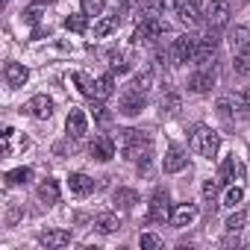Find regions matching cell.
Listing matches in <instances>:
<instances>
[{
  "label": "cell",
  "mask_w": 250,
  "mask_h": 250,
  "mask_svg": "<svg viewBox=\"0 0 250 250\" xmlns=\"http://www.w3.org/2000/svg\"><path fill=\"white\" fill-rule=\"evenodd\" d=\"M68 188H71V194L85 197V194H91V191H94V180H91L88 174L77 171V174H71V177H68Z\"/></svg>",
  "instance_id": "18"
},
{
  "label": "cell",
  "mask_w": 250,
  "mask_h": 250,
  "mask_svg": "<svg viewBox=\"0 0 250 250\" xmlns=\"http://www.w3.org/2000/svg\"><path fill=\"white\" fill-rule=\"evenodd\" d=\"M147 218H150L153 224H165V221L171 218V200H168V191H165V188H156V191H153Z\"/></svg>",
  "instance_id": "6"
},
{
  "label": "cell",
  "mask_w": 250,
  "mask_h": 250,
  "mask_svg": "<svg viewBox=\"0 0 250 250\" xmlns=\"http://www.w3.org/2000/svg\"><path fill=\"white\" fill-rule=\"evenodd\" d=\"M3 80H6L9 88H21V85H27L30 71H27L21 62H6V65H3Z\"/></svg>",
  "instance_id": "14"
},
{
  "label": "cell",
  "mask_w": 250,
  "mask_h": 250,
  "mask_svg": "<svg viewBox=\"0 0 250 250\" xmlns=\"http://www.w3.org/2000/svg\"><path fill=\"white\" fill-rule=\"evenodd\" d=\"M112 203H115L118 209H124V212H130V209L139 203V191H136V188H115Z\"/></svg>",
  "instance_id": "20"
},
{
  "label": "cell",
  "mask_w": 250,
  "mask_h": 250,
  "mask_svg": "<svg viewBox=\"0 0 250 250\" xmlns=\"http://www.w3.org/2000/svg\"><path fill=\"white\" fill-rule=\"evenodd\" d=\"M194 218H197V206H194V203H180V206L171 209V218H168V221H171V227L183 229V227H191Z\"/></svg>",
  "instance_id": "13"
},
{
  "label": "cell",
  "mask_w": 250,
  "mask_h": 250,
  "mask_svg": "<svg viewBox=\"0 0 250 250\" xmlns=\"http://www.w3.org/2000/svg\"><path fill=\"white\" fill-rule=\"evenodd\" d=\"M168 33V27L159 21V18H147V21H142L139 27H136V33H133V42L136 44H145V42H156L159 36H165Z\"/></svg>",
  "instance_id": "7"
},
{
  "label": "cell",
  "mask_w": 250,
  "mask_h": 250,
  "mask_svg": "<svg viewBox=\"0 0 250 250\" xmlns=\"http://www.w3.org/2000/svg\"><path fill=\"white\" fill-rule=\"evenodd\" d=\"M159 106H162V115L174 118V115H180V109H183V100H180V94H165Z\"/></svg>",
  "instance_id": "26"
},
{
  "label": "cell",
  "mask_w": 250,
  "mask_h": 250,
  "mask_svg": "<svg viewBox=\"0 0 250 250\" xmlns=\"http://www.w3.org/2000/svg\"><path fill=\"white\" fill-rule=\"evenodd\" d=\"M65 130H68L71 139H83V136L88 133V121H85V112H83V109H71V112H68Z\"/></svg>",
  "instance_id": "15"
},
{
  "label": "cell",
  "mask_w": 250,
  "mask_h": 250,
  "mask_svg": "<svg viewBox=\"0 0 250 250\" xmlns=\"http://www.w3.org/2000/svg\"><path fill=\"white\" fill-rule=\"evenodd\" d=\"M232 68H235V74H241V77L250 74V42L241 44V47H235V62H232Z\"/></svg>",
  "instance_id": "25"
},
{
  "label": "cell",
  "mask_w": 250,
  "mask_h": 250,
  "mask_svg": "<svg viewBox=\"0 0 250 250\" xmlns=\"http://www.w3.org/2000/svg\"><path fill=\"white\" fill-rule=\"evenodd\" d=\"M65 30L68 33H85L88 30V15H71V18H65Z\"/></svg>",
  "instance_id": "30"
},
{
  "label": "cell",
  "mask_w": 250,
  "mask_h": 250,
  "mask_svg": "<svg viewBox=\"0 0 250 250\" xmlns=\"http://www.w3.org/2000/svg\"><path fill=\"white\" fill-rule=\"evenodd\" d=\"M103 9H106V3H103V0H83V15H88V18H97V15H103Z\"/></svg>",
  "instance_id": "32"
},
{
  "label": "cell",
  "mask_w": 250,
  "mask_h": 250,
  "mask_svg": "<svg viewBox=\"0 0 250 250\" xmlns=\"http://www.w3.org/2000/svg\"><path fill=\"white\" fill-rule=\"evenodd\" d=\"M94 229H97V232H103V235H109V232H118V229H121V221H118V215L103 212V215H97V218H94Z\"/></svg>",
  "instance_id": "23"
},
{
  "label": "cell",
  "mask_w": 250,
  "mask_h": 250,
  "mask_svg": "<svg viewBox=\"0 0 250 250\" xmlns=\"http://www.w3.org/2000/svg\"><path fill=\"white\" fill-rule=\"evenodd\" d=\"M174 12H177V15H180V21H183V24H188V27H197V24H203V18H206L197 0H177Z\"/></svg>",
  "instance_id": "8"
},
{
  "label": "cell",
  "mask_w": 250,
  "mask_h": 250,
  "mask_svg": "<svg viewBox=\"0 0 250 250\" xmlns=\"http://www.w3.org/2000/svg\"><path fill=\"white\" fill-rule=\"evenodd\" d=\"M188 145H191V150H194L197 156L215 159L218 150H221V136H218L212 127H206V124H194L191 133H188Z\"/></svg>",
  "instance_id": "2"
},
{
  "label": "cell",
  "mask_w": 250,
  "mask_h": 250,
  "mask_svg": "<svg viewBox=\"0 0 250 250\" xmlns=\"http://www.w3.org/2000/svg\"><path fill=\"white\" fill-rule=\"evenodd\" d=\"M33 118H39V121H47L50 115H53V100L47 97V94H36L27 106H24Z\"/></svg>",
  "instance_id": "17"
},
{
  "label": "cell",
  "mask_w": 250,
  "mask_h": 250,
  "mask_svg": "<svg viewBox=\"0 0 250 250\" xmlns=\"http://www.w3.org/2000/svg\"><path fill=\"white\" fill-rule=\"evenodd\" d=\"M238 174H241V165L235 162V156H227V159L221 162V168H218V180H221V186H229Z\"/></svg>",
  "instance_id": "21"
},
{
  "label": "cell",
  "mask_w": 250,
  "mask_h": 250,
  "mask_svg": "<svg viewBox=\"0 0 250 250\" xmlns=\"http://www.w3.org/2000/svg\"><path fill=\"white\" fill-rule=\"evenodd\" d=\"M215 50H218V36H215V30H212V33H206L203 39H197L194 62H197V65H209V62L215 59Z\"/></svg>",
  "instance_id": "11"
},
{
  "label": "cell",
  "mask_w": 250,
  "mask_h": 250,
  "mask_svg": "<svg viewBox=\"0 0 250 250\" xmlns=\"http://www.w3.org/2000/svg\"><path fill=\"white\" fill-rule=\"evenodd\" d=\"M118 147H121V156L130 159V162H142V159H150L153 153V142L147 133L142 130H118Z\"/></svg>",
  "instance_id": "1"
},
{
  "label": "cell",
  "mask_w": 250,
  "mask_h": 250,
  "mask_svg": "<svg viewBox=\"0 0 250 250\" xmlns=\"http://www.w3.org/2000/svg\"><path fill=\"white\" fill-rule=\"evenodd\" d=\"M30 177H33V171H30V168L6 171V186H24V183H30Z\"/></svg>",
  "instance_id": "29"
},
{
  "label": "cell",
  "mask_w": 250,
  "mask_h": 250,
  "mask_svg": "<svg viewBox=\"0 0 250 250\" xmlns=\"http://www.w3.org/2000/svg\"><path fill=\"white\" fill-rule=\"evenodd\" d=\"M39 200H42L44 206H56V203H59V183H56L53 177L42 180V186H39Z\"/></svg>",
  "instance_id": "19"
},
{
  "label": "cell",
  "mask_w": 250,
  "mask_h": 250,
  "mask_svg": "<svg viewBox=\"0 0 250 250\" xmlns=\"http://www.w3.org/2000/svg\"><path fill=\"white\" fill-rule=\"evenodd\" d=\"M244 221H247V215L241 212V209H235L229 218H227V224H224V229L229 232V235H238L241 232V227H244Z\"/></svg>",
  "instance_id": "28"
},
{
  "label": "cell",
  "mask_w": 250,
  "mask_h": 250,
  "mask_svg": "<svg viewBox=\"0 0 250 250\" xmlns=\"http://www.w3.org/2000/svg\"><path fill=\"white\" fill-rule=\"evenodd\" d=\"M203 15H206V24L212 30H221L229 21V3H227V0H209V6H206Z\"/></svg>",
  "instance_id": "9"
},
{
  "label": "cell",
  "mask_w": 250,
  "mask_h": 250,
  "mask_svg": "<svg viewBox=\"0 0 250 250\" xmlns=\"http://www.w3.org/2000/svg\"><path fill=\"white\" fill-rule=\"evenodd\" d=\"M215 80H218V74H215V68H209V65H200L191 77H188V91L191 94H206V91H212V85H215Z\"/></svg>",
  "instance_id": "5"
},
{
  "label": "cell",
  "mask_w": 250,
  "mask_h": 250,
  "mask_svg": "<svg viewBox=\"0 0 250 250\" xmlns=\"http://www.w3.org/2000/svg\"><path fill=\"white\" fill-rule=\"evenodd\" d=\"M91 115H94L97 121H109V112H106L103 100H94V103H91Z\"/></svg>",
  "instance_id": "36"
},
{
  "label": "cell",
  "mask_w": 250,
  "mask_h": 250,
  "mask_svg": "<svg viewBox=\"0 0 250 250\" xmlns=\"http://www.w3.org/2000/svg\"><path fill=\"white\" fill-rule=\"evenodd\" d=\"M247 94H250V91H247Z\"/></svg>",
  "instance_id": "39"
},
{
  "label": "cell",
  "mask_w": 250,
  "mask_h": 250,
  "mask_svg": "<svg viewBox=\"0 0 250 250\" xmlns=\"http://www.w3.org/2000/svg\"><path fill=\"white\" fill-rule=\"evenodd\" d=\"M218 188H221V180L215 177H209V180H203V200L209 203V209H215V200H218Z\"/></svg>",
  "instance_id": "27"
},
{
  "label": "cell",
  "mask_w": 250,
  "mask_h": 250,
  "mask_svg": "<svg viewBox=\"0 0 250 250\" xmlns=\"http://www.w3.org/2000/svg\"><path fill=\"white\" fill-rule=\"evenodd\" d=\"M194 53H197V39L194 36H177L171 42L168 62L171 65H188V62H194Z\"/></svg>",
  "instance_id": "3"
},
{
  "label": "cell",
  "mask_w": 250,
  "mask_h": 250,
  "mask_svg": "<svg viewBox=\"0 0 250 250\" xmlns=\"http://www.w3.org/2000/svg\"><path fill=\"white\" fill-rule=\"evenodd\" d=\"M145 106H147V97H145V91H139V88H127L121 94V100H118V115H127V118H136V115H142L145 112Z\"/></svg>",
  "instance_id": "4"
},
{
  "label": "cell",
  "mask_w": 250,
  "mask_h": 250,
  "mask_svg": "<svg viewBox=\"0 0 250 250\" xmlns=\"http://www.w3.org/2000/svg\"><path fill=\"white\" fill-rule=\"evenodd\" d=\"M112 91H115V80H112V74H103V77H97L94 80V100H106V97H112Z\"/></svg>",
  "instance_id": "24"
},
{
  "label": "cell",
  "mask_w": 250,
  "mask_h": 250,
  "mask_svg": "<svg viewBox=\"0 0 250 250\" xmlns=\"http://www.w3.org/2000/svg\"><path fill=\"white\" fill-rule=\"evenodd\" d=\"M150 85H153V71H142V74L133 80V88H139V91H145V94H147Z\"/></svg>",
  "instance_id": "34"
},
{
  "label": "cell",
  "mask_w": 250,
  "mask_h": 250,
  "mask_svg": "<svg viewBox=\"0 0 250 250\" xmlns=\"http://www.w3.org/2000/svg\"><path fill=\"white\" fill-rule=\"evenodd\" d=\"M139 244H142L145 250H159V247H162V238H159L156 232H142Z\"/></svg>",
  "instance_id": "35"
},
{
  "label": "cell",
  "mask_w": 250,
  "mask_h": 250,
  "mask_svg": "<svg viewBox=\"0 0 250 250\" xmlns=\"http://www.w3.org/2000/svg\"><path fill=\"white\" fill-rule=\"evenodd\" d=\"M21 218V206L18 203H9V212H6V227H15Z\"/></svg>",
  "instance_id": "37"
},
{
  "label": "cell",
  "mask_w": 250,
  "mask_h": 250,
  "mask_svg": "<svg viewBox=\"0 0 250 250\" xmlns=\"http://www.w3.org/2000/svg\"><path fill=\"white\" fill-rule=\"evenodd\" d=\"M186 168H188V156H186V150L177 147V145H171V147L165 150L162 171H165V174H180V171H186Z\"/></svg>",
  "instance_id": "10"
},
{
  "label": "cell",
  "mask_w": 250,
  "mask_h": 250,
  "mask_svg": "<svg viewBox=\"0 0 250 250\" xmlns=\"http://www.w3.org/2000/svg\"><path fill=\"white\" fill-rule=\"evenodd\" d=\"M112 71H118V74H124V71H130V62L124 59V56H118V53H112Z\"/></svg>",
  "instance_id": "38"
},
{
  "label": "cell",
  "mask_w": 250,
  "mask_h": 250,
  "mask_svg": "<svg viewBox=\"0 0 250 250\" xmlns=\"http://www.w3.org/2000/svg\"><path fill=\"white\" fill-rule=\"evenodd\" d=\"M241 200H244V188H241V186H229V188L224 191V206L235 209V206H238Z\"/></svg>",
  "instance_id": "31"
},
{
  "label": "cell",
  "mask_w": 250,
  "mask_h": 250,
  "mask_svg": "<svg viewBox=\"0 0 250 250\" xmlns=\"http://www.w3.org/2000/svg\"><path fill=\"white\" fill-rule=\"evenodd\" d=\"M118 27H121V18H118V15H103V18L94 21V36H97V39H106V36H112Z\"/></svg>",
  "instance_id": "22"
},
{
  "label": "cell",
  "mask_w": 250,
  "mask_h": 250,
  "mask_svg": "<svg viewBox=\"0 0 250 250\" xmlns=\"http://www.w3.org/2000/svg\"><path fill=\"white\" fill-rule=\"evenodd\" d=\"M88 153H91V159H97V162H109V159L115 156V139H109V136H94V142L88 145Z\"/></svg>",
  "instance_id": "12"
},
{
  "label": "cell",
  "mask_w": 250,
  "mask_h": 250,
  "mask_svg": "<svg viewBox=\"0 0 250 250\" xmlns=\"http://www.w3.org/2000/svg\"><path fill=\"white\" fill-rule=\"evenodd\" d=\"M39 244L47 250L65 247V244H71V229H44V232H39Z\"/></svg>",
  "instance_id": "16"
},
{
  "label": "cell",
  "mask_w": 250,
  "mask_h": 250,
  "mask_svg": "<svg viewBox=\"0 0 250 250\" xmlns=\"http://www.w3.org/2000/svg\"><path fill=\"white\" fill-rule=\"evenodd\" d=\"M71 80L77 83V88H80L83 94H88V97L94 94V80H88L85 74H80V71H77V74H71Z\"/></svg>",
  "instance_id": "33"
}]
</instances>
